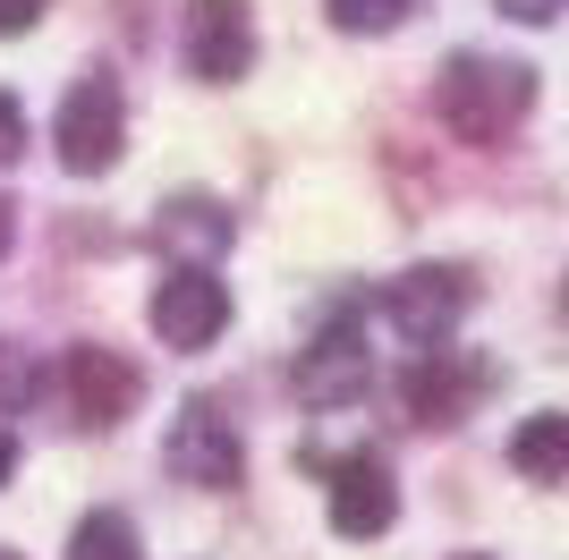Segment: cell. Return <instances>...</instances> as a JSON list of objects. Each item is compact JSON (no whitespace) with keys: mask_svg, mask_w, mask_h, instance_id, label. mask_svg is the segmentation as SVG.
Returning <instances> with one entry per match:
<instances>
[{"mask_svg":"<svg viewBox=\"0 0 569 560\" xmlns=\"http://www.w3.org/2000/svg\"><path fill=\"white\" fill-rule=\"evenodd\" d=\"M433 111H442L451 137L501 144L527 111H536V69H519V60H485V51H459L451 69H442V86H433Z\"/></svg>","mask_w":569,"mask_h":560,"instance_id":"1","label":"cell"},{"mask_svg":"<svg viewBox=\"0 0 569 560\" xmlns=\"http://www.w3.org/2000/svg\"><path fill=\"white\" fill-rule=\"evenodd\" d=\"M468 306H476V272H468V263H417V272H400L391 289H382L391 331L417 340V349H442Z\"/></svg>","mask_w":569,"mask_h":560,"instance_id":"2","label":"cell"},{"mask_svg":"<svg viewBox=\"0 0 569 560\" xmlns=\"http://www.w3.org/2000/svg\"><path fill=\"white\" fill-rule=\"evenodd\" d=\"M119 137H128V102H119L111 77H77L60 93V111H51V144H60V162L77 179H102L119 162Z\"/></svg>","mask_w":569,"mask_h":560,"instance_id":"3","label":"cell"},{"mask_svg":"<svg viewBox=\"0 0 569 560\" xmlns=\"http://www.w3.org/2000/svg\"><path fill=\"white\" fill-rule=\"evenodd\" d=\"M170 476L179 484H204V492H230L247 476V442H238V424L221 417L213 399H188L179 417H170V442H162Z\"/></svg>","mask_w":569,"mask_h":560,"instance_id":"4","label":"cell"},{"mask_svg":"<svg viewBox=\"0 0 569 560\" xmlns=\"http://www.w3.org/2000/svg\"><path fill=\"white\" fill-rule=\"evenodd\" d=\"M315 476H332V536L349 543H375L391 518H400V484H391V467H382V450H349V459H315Z\"/></svg>","mask_w":569,"mask_h":560,"instance_id":"5","label":"cell"},{"mask_svg":"<svg viewBox=\"0 0 569 560\" xmlns=\"http://www.w3.org/2000/svg\"><path fill=\"white\" fill-rule=\"evenodd\" d=\"M289 382H298V399H307V408H349V399H366V382H375V357H366V331H357V314H332V323L315 331Z\"/></svg>","mask_w":569,"mask_h":560,"instance_id":"6","label":"cell"},{"mask_svg":"<svg viewBox=\"0 0 569 560\" xmlns=\"http://www.w3.org/2000/svg\"><path fill=\"white\" fill-rule=\"evenodd\" d=\"M179 51H188V69L204 77V86H238L247 60H256V18H247V0H188Z\"/></svg>","mask_w":569,"mask_h":560,"instance_id":"7","label":"cell"},{"mask_svg":"<svg viewBox=\"0 0 569 560\" xmlns=\"http://www.w3.org/2000/svg\"><path fill=\"white\" fill-rule=\"evenodd\" d=\"M230 238H238V212L204 187H188V196H170L153 212V247L170 256V272H204L213 256H230Z\"/></svg>","mask_w":569,"mask_h":560,"instance_id":"8","label":"cell"},{"mask_svg":"<svg viewBox=\"0 0 569 560\" xmlns=\"http://www.w3.org/2000/svg\"><path fill=\"white\" fill-rule=\"evenodd\" d=\"M60 382H69V408H77V424H119L128 408L144 399V373L128 366L119 349H102V340H77L69 349V366H60Z\"/></svg>","mask_w":569,"mask_h":560,"instance_id":"9","label":"cell"},{"mask_svg":"<svg viewBox=\"0 0 569 560\" xmlns=\"http://www.w3.org/2000/svg\"><path fill=\"white\" fill-rule=\"evenodd\" d=\"M153 331H162L170 349H213L221 331H230V289L213 272H170L153 289Z\"/></svg>","mask_w":569,"mask_h":560,"instance_id":"10","label":"cell"},{"mask_svg":"<svg viewBox=\"0 0 569 560\" xmlns=\"http://www.w3.org/2000/svg\"><path fill=\"white\" fill-rule=\"evenodd\" d=\"M476 391H485V366H459L451 349H417V366L400 373V399L417 424H459Z\"/></svg>","mask_w":569,"mask_h":560,"instance_id":"11","label":"cell"},{"mask_svg":"<svg viewBox=\"0 0 569 560\" xmlns=\"http://www.w3.org/2000/svg\"><path fill=\"white\" fill-rule=\"evenodd\" d=\"M510 467L536 476V484H561L569 476V417H527L519 433H510Z\"/></svg>","mask_w":569,"mask_h":560,"instance_id":"12","label":"cell"},{"mask_svg":"<svg viewBox=\"0 0 569 560\" xmlns=\"http://www.w3.org/2000/svg\"><path fill=\"white\" fill-rule=\"evenodd\" d=\"M69 560H144L137 518H128V510H86V518H77V536H69Z\"/></svg>","mask_w":569,"mask_h":560,"instance_id":"13","label":"cell"},{"mask_svg":"<svg viewBox=\"0 0 569 560\" xmlns=\"http://www.w3.org/2000/svg\"><path fill=\"white\" fill-rule=\"evenodd\" d=\"M34 391H43V366H34V349L0 340V417H18V408H26Z\"/></svg>","mask_w":569,"mask_h":560,"instance_id":"14","label":"cell"},{"mask_svg":"<svg viewBox=\"0 0 569 560\" xmlns=\"http://www.w3.org/2000/svg\"><path fill=\"white\" fill-rule=\"evenodd\" d=\"M323 9H332L340 34H391V26H400L417 0H323Z\"/></svg>","mask_w":569,"mask_h":560,"instance_id":"15","label":"cell"},{"mask_svg":"<svg viewBox=\"0 0 569 560\" xmlns=\"http://www.w3.org/2000/svg\"><path fill=\"white\" fill-rule=\"evenodd\" d=\"M18 153H26V111L9 102V93H0V170L18 162Z\"/></svg>","mask_w":569,"mask_h":560,"instance_id":"16","label":"cell"},{"mask_svg":"<svg viewBox=\"0 0 569 560\" xmlns=\"http://www.w3.org/2000/svg\"><path fill=\"white\" fill-rule=\"evenodd\" d=\"M501 18H519V26H552L561 18V0H493Z\"/></svg>","mask_w":569,"mask_h":560,"instance_id":"17","label":"cell"},{"mask_svg":"<svg viewBox=\"0 0 569 560\" xmlns=\"http://www.w3.org/2000/svg\"><path fill=\"white\" fill-rule=\"evenodd\" d=\"M43 9H51V0H0V34H26Z\"/></svg>","mask_w":569,"mask_h":560,"instance_id":"18","label":"cell"},{"mask_svg":"<svg viewBox=\"0 0 569 560\" xmlns=\"http://www.w3.org/2000/svg\"><path fill=\"white\" fill-rule=\"evenodd\" d=\"M9 238H18V204L0 196V256H9Z\"/></svg>","mask_w":569,"mask_h":560,"instance_id":"19","label":"cell"},{"mask_svg":"<svg viewBox=\"0 0 569 560\" xmlns=\"http://www.w3.org/2000/svg\"><path fill=\"white\" fill-rule=\"evenodd\" d=\"M9 476H18V442H9V433H0V484H9Z\"/></svg>","mask_w":569,"mask_h":560,"instance_id":"20","label":"cell"},{"mask_svg":"<svg viewBox=\"0 0 569 560\" xmlns=\"http://www.w3.org/2000/svg\"><path fill=\"white\" fill-rule=\"evenodd\" d=\"M561 323H569V280H561Z\"/></svg>","mask_w":569,"mask_h":560,"instance_id":"21","label":"cell"},{"mask_svg":"<svg viewBox=\"0 0 569 560\" xmlns=\"http://www.w3.org/2000/svg\"><path fill=\"white\" fill-rule=\"evenodd\" d=\"M0 560H18V552H0Z\"/></svg>","mask_w":569,"mask_h":560,"instance_id":"22","label":"cell"},{"mask_svg":"<svg viewBox=\"0 0 569 560\" xmlns=\"http://www.w3.org/2000/svg\"><path fill=\"white\" fill-rule=\"evenodd\" d=\"M468 560H485V552H468Z\"/></svg>","mask_w":569,"mask_h":560,"instance_id":"23","label":"cell"}]
</instances>
